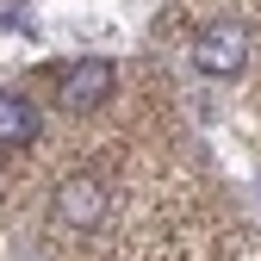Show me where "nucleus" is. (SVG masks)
I'll return each mask as SVG.
<instances>
[{
    "instance_id": "1",
    "label": "nucleus",
    "mask_w": 261,
    "mask_h": 261,
    "mask_svg": "<svg viewBox=\"0 0 261 261\" xmlns=\"http://www.w3.org/2000/svg\"><path fill=\"white\" fill-rule=\"evenodd\" d=\"M193 69L212 75V81L243 75V69H249V25H237V19L199 25V31H193Z\"/></svg>"
},
{
    "instance_id": "2",
    "label": "nucleus",
    "mask_w": 261,
    "mask_h": 261,
    "mask_svg": "<svg viewBox=\"0 0 261 261\" xmlns=\"http://www.w3.org/2000/svg\"><path fill=\"white\" fill-rule=\"evenodd\" d=\"M112 87H118V69H112L106 56H81V62H62V69H56V100L69 106V112L106 106Z\"/></svg>"
},
{
    "instance_id": "3",
    "label": "nucleus",
    "mask_w": 261,
    "mask_h": 261,
    "mask_svg": "<svg viewBox=\"0 0 261 261\" xmlns=\"http://www.w3.org/2000/svg\"><path fill=\"white\" fill-rule=\"evenodd\" d=\"M106 218V187L93 174H69L56 187V224H69V230H93V224Z\"/></svg>"
},
{
    "instance_id": "4",
    "label": "nucleus",
    "mask_w": 261,
    "mask_h": 261,
    "mask_svg": "<svg viewBox=\"0 0 261 261\" xmlns=\"http://www.w3.org/2000/svg\"><path fill=\"white\" fill-rule=\"evenodd\" d=\"M38 137V106L19 93H0V149H25Z\"/></svg>"
}]
</instances>
